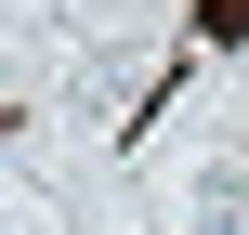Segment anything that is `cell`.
<instances>
[{"label": "cell", "mask_w": 249, "mask_h": 235, "mask_svg": "<svg viewBox=\"0 0 249 235\" xmlns=\"http://www.w3.org/2000/svg\"><path fill=\"white\" fill-rule=\"evenodd\" d=\"M171 209H184V235H249V170L236 157H184Z\"/></svg>", "instance_id": "6da1fadb"}]
</instances>
